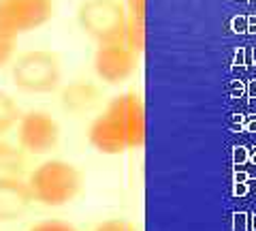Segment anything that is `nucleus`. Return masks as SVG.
I'll return each mask as SVG.
<instances>
[{"instance_id":"obj_1","label":"nucleus","mask_w":256,"mask_h":231,"mask_svg":"<svg viewBox=\"0 0 256 231\" xmlns=\"http://www.w3.org/2000/svg\"><path fill=\"white\" fill-rule=\"evenodd\" d=\"M88 141L102 154L141 148L146 141V109L139 94L124 92L111 99L88 129Z\"/></svg>"},{"instance_id":"obj_2","label":"nucleus","mask_w":256,"mask_h":231,"mask_svg":"<svg viewBox=\"0 0 256 231\" xmlns=\"http://www.w3.org/2000/svg\"><path fill=\"white\" fill-rule=\"evenodd\" d=\"M82 171L62 158H50L36 165L28 176L32 199L47 208H60L73 201L82 190Z\"/></svg>"},{"instance_id":"obj_3","label":"nucleus","mask_w":256,"mask_h":231,"mask_svg":"<svg viewBox=\"0 0 256 231\" xmlns=\"http://www.w3.org/2000/svg\"><path fill=\"white\" fill-rule=\"evenodd\" d=\"M13 84L28 94H50L62 84V65L54 52L34 50L22 54L11 65Z\"/></svg>"},{"instance_id":"obj_4","label":"nucleus","mask_w":256,"mask_h":231,"mask_svg":"<svg viewBox=\"0 0 256 231\" xmlns=\"http://www.w3.org/2000/svg\"><path fill=\"white\" fill-rule=\"evenodd\" d=\"M79 24L98 45L124 43L128 33V15L118 0H86L79 7Z\"/></svg>"},{"instance_id":"obj_5","label":"nucleus","mask_w":256,"mask_h":231,"mask_svg":"<svg viewBox=\"0 0 256 231\" xmlns=\"http://www.w3.org/2000/svg\"><path fill=\"white\" fill-rule=\"evenodd\" d=\"M54 15V0H0V33L20 35L45 26Z\"/></svg>"},{"instance_id":"obj_6","label":"nucleus","mask_w":256,"mask_h":231,"mask_svg":"<svg viewBox=\"0 0 256 231\" xmlns=\"http://www.w3.org/2000/svg\"><path fill=\"white\" fill-rule=\"evenodd\" d=\"M18 146L26 154H47L60 141V124L47 111L32 109L18 122Z\"/></svg>"},{"instance_id":"obj_7","label":"nucleus","mask_w":256,"mask_h":231,"mask_svg":"<svg viewBox=\"0 0 256 231\" xmlns=\"http://www.w3.org/2000/svg\"><path fill=\"white\" fill-rule=\"evenodd\" d=\"M137 71V52L124 43L100 45L94 54V73L107 84H122Z\"/></svg>"},{"instance_id":"obj_8","label":"nucleus","mask_w":256,"mask_h":231,"mask_svg":"<svg viewBox=\"0 0 256 231\" xmlns=\"http://www.w3.org/2000/svg\"><path fill=\"white\" fill-rule=\"evenodd\" d=\"M32 193L28 180L24 178H0V220L20 218L32 205Z\"/></svg>"},{"instance_id":"obj_9","label":"nucleus","mask_w":256,"mask_h":231,"mask_svg":"<svg viewBox=\"0 0 256 231\" xmlns=\"http://www.w3.org/2000/svg\"><path fill=\"white\" fill-rule=\"evenodd\" d=\"M60 103L68 114H86L100 103V90L90 82H73L62 90Z\"/></svg>"},{"instance_id":"obj_10","label":"nucleus","mask_w":256,"mask_h":231,"mask_svg":"<svg viewBox=\"0 0 256 231\" xmlns=\"http://www.w3.org/2000/svg\"><path fill=\"white\" fill-rule=\"evenodd\" d=\"M126 43L137 54L146 43V0H128V33Z\"/></svg>"},{"instance_id":"obj_11","label":"nucleus","mask_w":256,"mask_h":231,"mask_svg":"<svg viewBox=\"0 0 256 231\" xmlns=\"http://www.w3.org/2000/svg\"><path fill=\"white\" fill-rule=\"evenodd\" d=\"M26 167V152L20 146L0 139V178H22Z\"/></svg>"},{"instance_id":"obj_12","label":"nucleus","mask_w":256,"mask_h":231,"mask_svg":"<svg viewBox=\"0 0 256 231\" xmlns=\"http://www.w3.org/2000/svg\"><path fill=\"white\" fill-rule=\"evenodd\" d=\"M22 118V109L9 94L0 92V137H4L11 129H15Z\"/></svg>"},{"instance_id":"obj_13","label":"nucleus","mask_w":256,"mask_h":231,"mask_svg":"<svg viewBox=\"0 0 256 231\" xmlns=\"http://www.w3.org/2000/svg\"><path fill=\"white\" fill-rule=\"evenodd\" d=\"M18 39H11L0 33V69L9 67L15 60V52H18V45H15Z\"/></svg>"},{"instance_id":"obj_14","label":"nucleus","mask_w":256,"mask_h":231,"mask_svg":"<svg viewBox=\"0 0 256 231\" xmlns=\"http://www.w3.org/2000/svg\"><path fill=\"white\" fill-rule=\"evenodd\" d=\"M28 231H77L70 222H64L58 218H50V220H41L36 225H32Z\"/></svg>"},{"instance_id":"obj_15","label":"nucleus","mask_w":256,"mask_h":231,"mask_svg":"<svg viewBox=\"0 0 256 231\" xmlns=\"http://www.w3.org/2000/svg\"><path fill=\"white\" fill-rule=\"evenodd\" d=\"M94 231H137L130 222L126 220H120V218H111V220H105L100 225H96Z\"/></svg>"},{"instance_id":"obj_16","label":"nucleus","mask_w":256,"mask_h":231,"mask_svg":"<svg viewBox=\"0 0 256 231\" xmlns=\"http://www.w3.org/2000/svg\"><path fill=\"white\" fill-rule=\"evenodd\" d=\"M0 139H4V137H0Z\"/></svg>"}]
</instances>
